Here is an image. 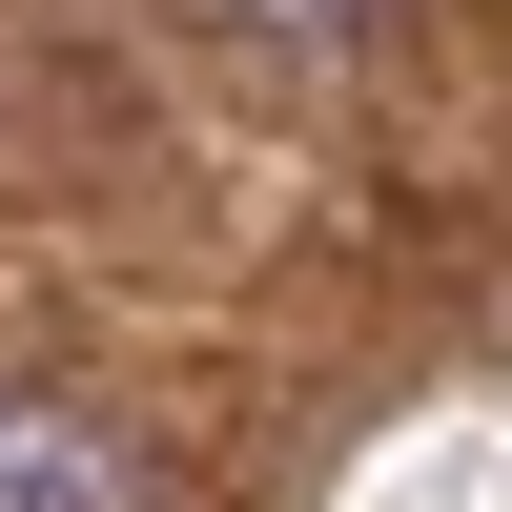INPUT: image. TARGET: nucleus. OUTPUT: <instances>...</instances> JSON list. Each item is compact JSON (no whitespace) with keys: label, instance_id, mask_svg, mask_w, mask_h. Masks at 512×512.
<instances>
[{"label":"nucleus","instance_id":"f257e3e1","mask_svg":"<svg viewBox=\"0 0 512 512\" xmlns=\"http://www.w3.org/2000/svg\"><path fill=\"white\" fill-rule=\"evenodd\" d=\"M0 512H164V472L62 390H0Z\"/></svg>","mask_w":512,"mask_h":512},{"label":"nucleus","instance_id":"f03ea898","mask_svg":"<svg viewBox=\"0 0 512 512\" xmlns=\"http://www.w3.org/2000/svg\"><path fill=\"white\" fill-rule=\"evenodd\" d=\"M226 21H390V0H226Z\"/></svg>","mask_w":512,"mask_h":512}]
</instances>
